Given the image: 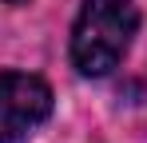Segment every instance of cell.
<instances>
[{
	"label": "cell",
	"instance_id": "3957f363",
	"mask_svg": "<svg viewBox=\"0 0 147 143\" xmlns=\"http://www.w3.org/2000/svg\"><path fill=\"white\" fill-rule=\"evenodd\" d=\"M8 4H20V0H8Z\"/></svg>",
	"mask_w": 147,
	"mask_h": 143
},
{
	"label": "cell",
	"instance_id": "7a4b0ae2",
	"mask_svg": "<svg viewBox=\"0 0 147 143\" xmlns=\"http://www.w3.org/2000/svg\"><path fill=\"white\" fill-rule=\"evenodd\" d=\"M52 115V88L28 72H0V143L28 139Z\"/></svg>",
	"mask_w": 147,
	"mask_h": 143
},
{
	"label": "cell",
	"instance_id": "6da1fadb",
	"mask_svg": "<svg viewBox=\"0 0 147 143\" xmlns=\"http://www.w3.org/2000/svg\"><path fill=\"white\" fill-rule=\"evenodd\" d=\"M139 28L135 0H84L72 28V64L80 76H107L119 68V60L131 48V36Z\"/></svg>",
	"mask_w": 147,
	"mask_h": 143
}]
</instances>
